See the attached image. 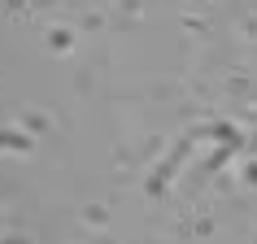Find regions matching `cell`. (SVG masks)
<instances>
[{
	"instance_id": "6da1fadb",
	"label": "cell",
	"mask_w": 257,
	"mask_h": 244,
	"mask_svg": "<svg viewBox=\"0 0 257 244\" xmlns=\"http://www.w3.org/2000/svg\"><path fill=\"white\" fill-rule=\"evenodd\" d=\"M0 244H27V240H0Z\"/></svg>"
}]
</instances>
